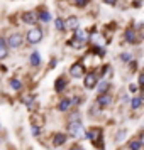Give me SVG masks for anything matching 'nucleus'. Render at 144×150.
Masks as SVG:
<instances>
[{
  "mask_svg": "<svg viewBox=\"0 0 144 150\" xmlns=\"http://www.w3.org/2000/svg\"><path fill=\"white\" fill-rule=\"evenodd\" d=\"M97 83H98V76H97V73H88V74H85V88L93 89L97 86Z\"/></svg>",
  "mask_w": 144,
  "mask_h": 150,
  "instance_id": "nucleus-4",
  "label": "nucleus"
},
{
  "mask_svg": "<svg viewBox=\"0 0 144 150\" xmlns=\"http://www.w3.org/2000/svg\"><path fill=\"white\" fill-rule=\"evenodd\" d=\"M69 44H73V47H78V49H80V47H83V44H82L80 41H76L75 37H73V39L69 41Z\"/></svg>",
  "mask_w": 144,
  "mask_h": 150,
  "instance_id": "nucleus-24",
  "label": "nucleus"
},
{
  "mask_svg": "<svg viewBox=\"0 0 144 150\" xmlns=\"http://www.w3.org/2000/svg\"><path fill=\"white\" fill-rule=\"evenodd\" d=\"M75 39L80 41L82 44H85V42L90 39V34L87 32V30H75Z\"/></svg>",
  "mask_w": 144,
  "mask_h": 150,
  "instance_id": "nucleus-9",
  "label": "nucleus"
},
{
  "mask_svg": "<svg viewBox=\"0 0 144 150\" xmlns=\"http://www.w3.org/2000/svg\"><path fill=\"white\" fill-rule=\"evenodd\" d=\"M66 84H68V79H66V78H63V76H59V78L56 79V83H54L56 91H63V89L66 88Z\"/></svg>",
  "mask_w": 144,
  "mask_h": 150,
  "instance_id": "nucleus-11",
  "label": "nucleus"
},
{
  "mask_svg": "<svg viewBox=\"0 0 144 150\" xmlns=\"http://www.w3.org/2000/svg\"><path fill=\"white\" fill-rule=\"evenodd\" d=\"M141 2L143 0H134V7H141Z\"/></svg>",
  "mask_w": 144,
  "mask_h": 150,
  "instance_id": "nucleus-32",
  "label": "nucleus"
},
{
  "mask_svg": "<svg viewBox=\"0 0 144 150\" xmlns=\"http://www.w3.org/2000/svg\"><path fill=\"white\" fill-rule=\"evenodd\" d=\"M31 64L32 66H39L41 64V54L39 52H32L31 54Z\"/></svg>",
  "mask_w": 144,
  "mask_h": 150,
  "instance_id": "nucleus-18",
  "label": "nucleus"
},
{
  "mask_svg": "<svg viewBox=\"0 0 144 150\" xmlns=\"http://www.w3.org/2000/svg\"><path fill=\"white\" fill-rule=\"evenodd\" d=\"M36 17H37V19H41L42 22H49V21H51V14H49L48 10H39V12L36 14Z\"/></svg>",
  "mask_w": 144,
  "mask_h": 150,
  "instance_id": "nucleus-14",
  "label": "nucleus"
},
{
  "mask_svg": "<svg viewBox=\"0 0 144 150\" xmlns=\"http://www.w3.org/2000/svg\"><path fill=\"white\" fill-rule=\"evenodd\" d=\"M110 103H112V98H110V95H107V93L98 95V98H97V106H100V108H103V106H109Z\"/></svg>",
  "mask_w": 144,
  "mask_h": 150,
  "instance_id": "nucleus-6",
  "label": "nucleus"
},
{
  "mask_svg": "<svg viewBox=\"0 0 144 150\" xmlns=\"http://www.w3.org/2000/svg\"><path fill=\"white\" fill-rule=\"evenodd\" d=\"M143 84H144V76L139 74V86H143Z\"/></svg>",
  "mask_w": 144,
  "mask_h": 150,
  "instance_id": "nucleus-31",
  "label": "nucleus"
},
{
  "mask_svg": "<svg viewBox=\"0 0 144 150\" xmlns=\"http://www.w3.org/2000/svg\"><path fill=\"white\" fill-rule=\"evenodd\" d=\"M125 41L130 42V44L139 42V39L136 37V30H134V29H127V32H125Z\"/></svg>",
  "mask_w": 144,
  "mask_h": 150,
  "instance_id": "nucleus-10",
  "label": "nucleus"
},
{
  "mask_svg": "<svg viewBox=\"0 0 144 150\" xmlns=\"http://www.w3.org/2000/svg\"><path fill=\"white\" fill-rule=\"evenodd\" d=\"M37 17H36V12H24L22 14V22L24 24H36Z\"/></svg>",
  "mask_w": 144,
  "mask_h": 150,
  "instance_id": "nucleus-8",
  "label": "nucleus"
},
{
  "mask_svg": "<svg viewBox=\"0 0 144 150\" xmlns=\"http://www.w3.org/2000/svg\"><path fill=\"white\" fill-rule=\"evenodd\" d=\"M69 74L73 76V78H82L85 74V66H83L82 62H75L71 68H69Z\"/></svg>",
  "mask_w": 144,
  "mask_h": 150,
  "instance_id": "nucleus-5",
  "label": "nucleus"
},
{
  "mask_svg": "<svg viewBox=\"0 0 144 150\" xmlns=\"http://www.w3.org/2000/svg\"><path fill=\"white\" fill-rule=\"evenodd\" d=\"M129 149L130 150H139L141 149V140H132V142L129 143Z\"/></svg>",
  "mask_w": 144,
  "mask_h": 150,
  "instance_id": "nucleus-22",
  "label": "nucleus"
},
{
  "mask_svg": "<svg viewBox=\"0 0 144 150\" xmlns=\"http://www.w3.org/2000/svg\"><path fill=\"white\" fill-rule=\"evenodd\" d=\"M9 84H10L12 89H21V86H22V83L19 81V79H15V78H12V79L9 81Z\"/></svg>",
  "mask_w": 144,
  "mask_h": 150,
  "instance_id": "nucleus-20",
  "label": "nucleus"
},
{
  "mask_svg": "<svg viewBox=\"0 0 144 150\" xmlns=\"http://www.w3.org/2000/svg\"><path fill=\"white\" fill-rule=\"evenodd\" d=\"M143 105V100L139 98V96H136V98H132V101H130V108L132 110H137L139 106Z\"/></svg>",
  "mask_w": 144,
  "mask_h": 150,
  "instance_id": "nucleus-19",
  "label": "nucleus"
},
{
  "mask_svg": "<svg viewBox=\"0 0 144 150\" xmlns=\"http://www.w3.org/2000/svg\"><path fill=\"white\" fill-rule=\"evenodd\" d=\"M120 59H122L124 62H129L130 59H132V56H130L129 52H124V54H120Z\"/></svg>",
  "mask_w": 144,
  "mask_h": 150,
  "instance_id": "nucleus-23",
  "label": "nucleus"
},
{
  "mask_svg": "<svg viewBox=\"0 0 144 150\" xmlns=\"http://www.w3.org/2000/svg\"><path fill=\"white\" fill-rule=\"evenodd\" d=\"M87 137H88L95 145H98V140H100V137H102V132H100L98 128H93V130H90V132H88V135H87Z\"/></svg>",
  "mask_w": 144,
  "mask_h": 150,
  "instance_id": "nucleus-7",
  "label": "nucleus"
},
{
  "mask_svg": "<svg viewBox=\"0 0 144 150\" xmlns=\"http://www.w3.org/2000/svg\"><path fill=\"white\" fill-rule=\"evenodd\" d=\"M69 150H83V149H82V147H78V145H75V147H71Z\"/></svg>",
  "mask_w": 144,
  "mask_h": 150,
  "instance_id": "nucleus-33",
  "label": "nucleus"
},
{
  "mask_svg": "<svg viewBox=\"0 0 144 150\" xmlns=\"http://www.w3.org/2000/svg\"><path fill=\"white\" fill-rule=\"evenodd\" d=\"M68 132L71 137H75V138H80L83 135V127L80 122H69V127H68Z\"/></svg>",
  "mask_w": 144,
  "mask_h": 150,
  "instance_id": "nucleus-3",
  "label": "nucleus"
},
{
  "mask_svg": "<svg viewBox=\"0 0 144 150\" xmlns=\"http://www.w3.org/2000/svg\"><path fill=\"white\" fill-rule=\"evenodd\" d=\"M64 142H66V135H63V133H56V135L53 137V145H56V147L63 145Z\"/></svg>",
  "mask_w": 144,
  "mask_h": 150,
  "instance_id": "nucleus-12",
  "label": "nucleus"
},
{
  "mask_svg": "<svg viewBox=\"0 0 144 150\" xmlns=\"http://www.w3.org/2000/svg\"><path fill=\"white\" fill-rule=\"evenodd\" d=\"M129 91L136 93V91H137V84H130V86H129Z\"/></svg>",
  "mask_w": 144,
  "mask_h": 150,
  "instance_id": "nucleus-30",
  "label": "nucleus"
},
{
  "mask_svg": "<svg viewBox=\"0 0 144 150\" xmlns=\"http://www.w3.org/2000/svg\"><path fill=\"white\" fill-rule=\"evenodd\" d=\"M124 137H125V130H120V132L117 133V137H115V138H117V140H119V142H120V140H122Z\"/></svg>",
  "mask_w": 144,
  "mask_h": 150,
  "instance_id": "nucleus-26",
  "label": "nucleus"
},
{
  "mask_svg": "<svg viewBox=\"0 0 144 150\" xmlns=\"http://www.w3.org/2000/svg\"><path fill=\"white\" fill-rule=\"evenodd\" d=\"M64 27L71 29V30H76L78 29V19L76 17H69L68 21H66V24H64Z\"/></svg>",
  "mask_w": 144,
  "mask_h": 150,
  "instance_id": "nucleus-13",
  "label": "nucleus"
},
{
  "mask_svg": "<svg viewBox=\"0 0 144 150\" xmlns=\"http://www.w3.org/2000/svg\"><path fill=\"white\" fill-rule=\"evenodd\" d=\"M31 101H32V96H26V98H24V103H26V105H31Z\"/></svg>",
  "mask_w": 144,
  "mask_h": 150,
  "instance_id": "nucleus-28",
  "label": "nucleus"
},
{
  "mask_svg": "<svg viewBox=\"0 0 144 150\" xmlns=\"http://www.w3.org/2000/svg\"><path fill=\"white\" fill-rule=\"evenodd\" d=\"M7 47L10 46V47H21L22 44H24V35L21 34V32H14L12 35H9L7 39Z\"/></svg>",
  "mask_w": 144,
  "mask_h": 150,
  "instance_id": "nucleus-1",
  "label": "nucleus"
},
{
  "mask_svg": "<svg viewBox=\"0 0 144 150\" xmlns=\"http://www.w3.org/2000/svg\"><path fill=\"white\" fill-rule=\"evenodd\" d=\"M39 132H41V130H39V127H36V125H34V127H32V135L37 137V135H39Z\"/></svg>",
  "mask_w": 144,
  "mask_h": 150,
  "instance_id": "nucleus-27",
  "label": "nucleus"
},
{
  "mask_svg": "<svg viewBox=\"0 0 144 150\" xmlns=\"http://www.w3.org/2000/svg\"><path fill=\"white\" fill-rule=\"evenodd\" d=\"M41 39H42V30L39 27L31 29V30L27 32V42L29 44H37Z\"/></svg>",
  "mask_w": 144,
  "mask_h": 150,
  "instance_id": "nucleus-2",
  "label": "nucleus"
},
{
  "mask_svg": "<svg viewBox=\"0 0 144 150\" xmlns=\"http://www.w3.org/2000/svg\"><path fill=\"white\" fill-rule=\"evenodd\" d=\"M54 25H56V29H58V30H59V32H63V30H64V22H63V19H56L54 21Z\"/></svg>",
  "mask_w": 144,
  "mask_h": 150,
  "instance_id": "nucleus-21",
  "label": "nucleus"
},
{
  "mask_svg": "<svg viewBox=\"0 0 144 150\" xmlns=\"http://www.w3.org/2000/svg\"><path fill=\"white\" fill-rule=\"evenodd\" d=\"M103 2H105L107 5H115L117 4V0H103Z\"/></svg>",
  "mask_w": 144,
  "mask_h": 150,
  "instance_id": "nucleus-29",
  "label": "nucleus"
},
{
  "mask_svg": "<svg viewBox=\"0 0 144 150\" xmlns=\"http://www.w3.org/2000/svg\"><path fill=\"white\" fill-rule=\"evenodd\" d=\"M69 105H71V101H69L68 98H63L61 101H59V105H58V110L59 111H66L69 108Z\"/></svg>",
  "mask_w": 144,
  "mask_h": 150,
  "instance_id": "nucleus-16",
  "label": "nucleus"
},
{
  "mask_svg": "<svg viewBox=\"0 0 144 150\" xmlns=\"http://www.w3.org/2000/svg\"><path fill=\"white\" fill-rule=\"evenodd\" d=\"M97 88V91H98V95H103V93H107V89L110 88V84L107 81H103V83H100L98 86H95Z\"/></svg>",
  "mask_w": 144,
  "mask_h": 150,
  "instance_id": "nucleus-17",
  "label": "nucleus"
},
{
  "mask_svg": "<svg viewBox=\"0 0 144 150\" xmlns=\"http://www.w3.org/2000/svg\"><path fill=\"white\" fill-rule=\"evenodd\" d=\"M7 54H9L7 44H5V41H2V39H0V59H5Z\"/></svg>",
  "mask_w": 144,
  "mask_h": 150,
  "instance_id": "nucleus-15",
  "label": "nucleus"
},
{
  "mask_svg": "<svg viewBox=\"0 0 144 150\" xmlns=\"http://www.w3.org/2000/svg\"><path fill=\"white\" fill-rule=\"evenodd\" d=\"M75 4L78 5V7H85V5L88 4V0H75Z\"/></svg>",
  "mask_w": 144,
  "mask_h": 150,
  "instance_id": "nucleus-25",
  "label": "nucleus"
}]
</instances>
